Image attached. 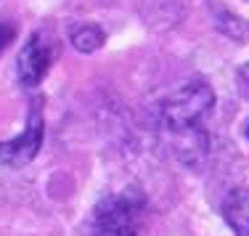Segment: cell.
<instances>
[{
  "instance_id": "obj_2",
  "label": "cell",
  "mask_w": 249,
  "mask_h": 236,
  "mask_svg": "<svg viewBox=\"0 0 249 236\" xmlns=\"http://www.w3.org/2000/svg\"><path fill=\"white\" fill-rule=\"evenodd\" d=\"M141 207L143 199L130 191L104 197L93 210L90 236H138Z\"/></svg>"
},
{
  "instance_id": "obj_7",
  "label": "cell",
  "mask_w": 249,
  "mask_h": 236,
  "mask_svg": "<svg viewBox=\"0 0 249 236\" xmlns=\"http://www.w3.org/2000/svg\"><path fill=\"white\" fill-rule=\"evenodd\" d=\"M16 37V27L11 21H0V53L8 48V43Z\"/></svg>"
},
{
  "instance_id": "obj_6",
  "label": "cell",
  "mask_w": 249,
  "mask_h": 236,
  "mask_svg": "<svg viewBox=\"0 0 249 236\" xmlns=\"http://www.w3.org/2000/svg\"><path fill=\"white\" fill-rule=\"evenodd\" d=\"M104 40H106L104 29L96 27V24H74L69 29V43H72L80 53L98 51L101 45H104Z\"/></svg>"
},
{
  "instance_id": "obj_8",
  "label": "cell",
  "mask_w": 249,
  "mask_h": 236,
  "mask_svg": "<svg viewBox=\"0 0 249 236\" xmlns=\"http://www.w3.org/2000/svg\"><path fill=\"white\" fill-rule=\"evenodd\" d=\"M239 74H241V80H244V82H247V88H249V64H247V67H241V72H239Z\"/></svg>"
},
{
  "instance_id": "obj_1",
  "label": "cell",
  "mask_w": 249,
  "mask_h": 236,
  "mask_svg": "<svg viewBox=\"0 0 249 236\" xmlns=\"http://www.w3.org/2000/svg\"><path fill=\"white\" fill-rule=\"evenodd\" d=\"M215 93L207 80H191L162 104V122L173 133H194L210 120Z\"/></svg>"
},
{
  "instance_id": "obj_5",
  "label": "cell",
  "mask_w": 249,
  "mask_h": 236,
  "mask_svg": "<svg viewBox=\"0 0 249 236\" xmlns=\"http://www.w3.org/2000/svg\"><path fill=\"white\" fill-rule=\"evenodd\" d=\"M223 218L236 236H249V188H233L225 197Z\"/></svg>"
},
{
  "instance_id": "obj_3",
  "label": "cell",
  "mask_w": 249,
  "mask_h": 236,
  "mask_svg": "<svg viewBox=\"0 0 249 236\" xmlns=\"http://www.w3.org/2000/svg\"><path fill=\"white\" fill-rule=\"evenodd\" d=\"M43 135H45V120H43V106L37 101L29 106L24 130L11 141H0V164L11 170L29 164L43 146Z\"/></svg>"
},
{
  "instance_id": "obj_9",
  "label": "cell",
  "mask_w": 249,
  "mask_h": 236,
  "mask_svg": "<svg viewBox=\"0 0 249 236\" xmlns=\"http://www.w3.org/2000/svg\"><path fill=\"white\" fill-rule=\"evenodd\" d=\"M244 133H247V138H249V122H247V125H244Z\"/></svg>"
},
{
  "instance_id": "obj_4",
  "label": "cell",
  "mask_w": 249,
  "mask_h": 236,
  "mask_svg": "<svg viewBox=\"0 0 249 236\" xmlns=\"http://www.w3.org/2000/svg\"><path fill=\"white\" fill-rule=\"evenodd\" d=\"M53 58H56V48L43 32L29 35L24 48L19 51V61H16V77L24 88H37L43 77L48 74Z\"/></svg>"
}]
</instances>
